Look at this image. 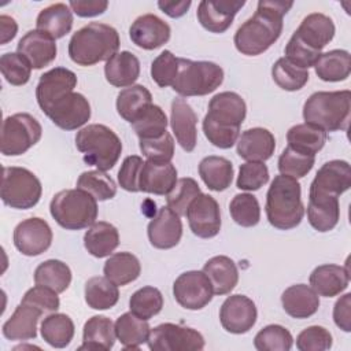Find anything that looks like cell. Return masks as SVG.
<instances>
[{
	"instance_id": "22",
	"label": "cell",
	"mask_w": 351,
	"mask_h": 351,
	"mask_svg": "<svg viewBox=\"0 0 351 351\" xmlns=\"http://www.w3.org/2000/svg\"><path fill=\"white\" fill-rule=\"evenodd\" d=\"M16 52L21 53L34 70L44 69L56 58L55 40L41 30H29L19 41Z\"/></svg>"
},
{
	"instance_id": "17",
	"label": "cell",
	"mask_w": 351,
	"mask_h": 351,
	"mask_svg": "<svg viewBox=\"0 0 351 351\" xmlns=\"http://www.w3.org/2000/svg\"><path fill=\"white\" fill-rule=\"evenodd\" d=\"M247 115L244 99L230 90L217 93L208 103V111L204 115L213 123L226 128H240Z\"/></svg>"
},
{
	"instance_id": "29",
	"label": "cell",
	"mask_w": 351,
	"mask_h": 351,
	"mask_svg": "<svg viewBox=\"0 0 351 351\" xmlns=\"http://www.w3.org/2000/svg\"><path fill=\"white\" fill-rule=\"evenodd\" d=\"M44 313L34 306L22 303L16 306L11 317L3 324V336L12 341L32 340L37 336V324Z\"/></svg>"
},
{
	"instance_id": "15",
	"label": "cell",
	"mask_w": 351,
	"mask_h": 351,
	"mask_svg": "<svg viewBox=\"0 0 351 351\" xmlns=\"http://www.w3.org/2000/svg\"><path fill=\"white\" fill-rule=\"evenodd\" d=\"M258 310L252 299L245 295L228 296L219 308V321L222 328L233 335L247 333L255 325Z\"/></svg>"
},
{
	"instance_id": "56",
	"label": "cell",
	"mask_w": 351,
	"mask_h": 351,
	"mask_svg": "<svg viewBox=\"0 0 351 351\" xmlns=\"http://www.w3.org/2000/svg\"><path fill=\"white\" fill-rule=\"evenodd\" d=\"M333 337L330 332L319 325L303 329L296 337V348L299 351H326L332 348Z\"/></svg>"
},
{
	"instance_id": "55",
	"label": "cell",
	"mask_w": 351,
	"mask_h": 351,
	"mask_svg": "<svg viewBox=\"0 0 351 351\" xmlns=\"http://www.w3.org/2000/svg\"><path fill=\"white\" fill-rule=\"evenodd\" d=\"M269 181V169L263 162H245L240 165L236 186L241 191H258Z\"/></svg>"
},
{
	"instance_id": "9",
	"label": "cell",
	"mask_w": 351,
	"mask_h": 351,
	"mask_svg": "<svg viewBox=\"0 0 351 351\" xmlns=\"http://www.w3.org/2000/svg\"><path fill=\"white\" fill-rule=\"evenodd\" d=\"M43 134L40 122L27 112L7 117L1 126L0 151L4 156H18L36 145Z\"/></svg>"
},
{
	"instance_id": "6",
	"label": "cell",
	"mask_w": 351,
	"mask_h": 351,
	"mask_svg": "<svg viewBox=\"0 0 351 351\" xmlns=\"http://www.w3.org/2000/svg\"><path fill=\"white\" fill-rule=\"evenodd\" d=\"M97 200L82 189H63L53 195L49 213L56 223L67 230L89 228L97 218Z\"/></svg>"
},
{
	"instance_id": "51",
	"label": "cell",
	"mask_w": 351,
	"mask_h": 351,
	"mask_svg": "<svg viewBox=\"0 0 351 351\" xmlns=\"http://www.w3.org/2000/svg\"><path fill=\"white\" fill-rule=\"evenodd\" d=\"M315 163V155L300 152L292 147H287L278 158L280 174L289 176L293 178H302L310 173Z\"/></svg>"
},
{
	"instance_id": "49",
	"label": "cell",
	"mask_w": 351,
	"mask_h": 351,
	"mask_svg": "<svg viewBox=\"0 0 351 351\" xmlns=\"http://www.w3.org/2000/svg\"><path fill=\"white\" fill-rule=\"evenodd\" d=\"M232 219L243 226L252 228L261 219V207L258 199L252 193H237L229 203Z\"/></svg>"
},
{
	"instance_id": "23",
	"label": "cell",
	"mask_w": 351,
	"mask_h": 351,
	"mask_svg": "<svg viewBox=\"0 0 351 351\" xmlns=\"http://www.w3.org/2000/svg\"><path fill=\"white\" fill-rule=\"evenodd\" d=\"M351 188V167L347 160L333 159L324 163L311 181L310 191L340 196Z\"/></svg>"
},
{
	"instance_id": "32",
	"label": "cell",
	"mask_w": 351,
	"mask_h": 351,
	"mask_svg": "<svg viewBox=\"0 0 351 351\" xmlns=\"http://www.w3.org/2000/svg\"><path fill=\"white\" fill-rule=\"evenodd\" d=\"M203 271L208 277L214 295H228L237 285L239 270L233 259L225 255H217L210 258L204 266Z\"/></svg>"
},
{
	"instance_id": "60",
	"label": "cell",
	"mask_w": 351,
	"mask_h": 351,
	"mask_svg": "<svg viewBox=\"0 0 351 351\" xmlns=\"http://www.w3.org/2000/svg\"><path fill=\"white\" fill-rule=\"evenodd\" d=\"M144 160L138 155H129L123 159L118 171V184L128 192H138V177Z\"/></svg>"
},
{
	"instance_id": "4",
	"label": "cell",
	"mask_w": 351,
	"mask_h": 351,
	"mask_svg": "<svg viewBox=\"0 0 351 351\" xmlns=\"http://www.w3.org/2000/svg\"><path fill=\"white\" fill-rule=\"evenodd\" d=\"M351 117V92L319 90L308 96L303 104V119L324 132L347 130Z\"/></svg>"
},
{
	"instance_id": "37",
	"label": "cell",
	"mask_w": 351,
	"mask_h": 351,
	"mask_svg": "<svg viewBox=\"0 0 351 351\" xmlns=\"http://www.w3.org/2000/svg\"><path fill=\"white\" fill-rule=\"evenodd\" d=\"M104 277L118 287L128 285L138 278L141 265L136 255L128 251L111 254L103 266Z\"/></svg>"
},
{
	"instance_id": "30",
	"label": "cell",
	"mask_w": 351,
	"mask_h": 351,
	"mask_svg": "<svg viewBox=\"0 0 351 351\" xmlns=\"http://www.w3.org/2000/svg\"><path fill=\"white\" fill-rule=\"evenodd\" d=\"M281 304L289 317L304 319L318 311L319 296L310 285L295 284L282 292Z\"/></svg>"
},
{
	"instance_id": "27",
	"label": "cell",
	"mask_w": 351,
	"mask_h": 351,
	"mask_svg": "<svg viewBox=\"0 0 351 351\" xmlns=\"http://www.w3.org/2000/svg\"><path fill=\"white\" fill-rule=\"evenodd\" d=\"M236 144L239 156L247 162H265L273 156L276 149V138L265 128L244 130Z\"/></svg>"
},
{
	"instance_id": "43",
	"label": "cell",
	"mask_w": 351,
	"mask_h": 351,
	"mask_svg": "<svg viewBox=\"0 0 351 351\" xmlns=\"http://www.w3.org/2000/svg\"><path fill=\"white\" fill-rule=\"evenodd\" d=\"M288 145L310 155L321 151L326 143V132L310 123H298L287 133Z\"/></svg>"
},
{
	"instance_id": "18",
	"label": "cell",
	"mask_w": 351,
	"mask_h": 351,
	"mask_svg": "<svg viewBox=\"0 0 351 351\" xmlns=\"http://www.w3.org/2000/svg\"><path fill=\"white\" fill-rule=\"evenodd\" d=\"M171 29L167 22L154 14H144L134 19L129 29V37L141 49L160 48L170 40Z\"/></svg>"
},
{
	"instance_id": "39",
	"label": "cell",
	"mask_w": 351,
	"mask_h": 351,
	"mask_svg": "<svg viewBox=\"0 0 351 351\" xmlns=\"http://www.w3.org/2000/svg\"><path fill=\"white\" fill-rule=\"evenodd\" d=\"M115 335L125 350H138L147 343L151 328L148 321L138 318L132 311L119 315L114 324Z\"/></svg>"
},
{
	"instance_id": "11",
	"label": "cell",
	"mask_w": 351,
	"mask_h": 351,
	"mask_svg": "<svg viewBox=\"0 0 351 351\" xmlns=\"http://www.w3.org/2000/svg\"><path fill=\"white\" fill-rule=\"evenodd\" d=\"M213 295V285L203 270L185 271L173 284L176 302L186 310H202L211 302Z\"/></svg>"
},
{
	"instance_id": "63",
	"label": "cell",
	"mask_w": 351,
	"mask_h": 351,
	"mask_svg": "<svg viewBox=\"0 0 351 351\" xmlns=\"http://www.w3.org/2000/svg\"><path fill=\"white\" fill-rule=\"evenodd\" d=\"M191 4H192L191 0H180V1L159 0L158 1V7L160 8V11L170 18H181L188 12Z\"/></svg>"
},
{
	"instance_id": "50",
	"label": "cell",
	"mask_w": 351,
	"mask_h": 351,
	"mask_svg": "<svg viewBox=\"0 0 351 351\" xmlns=\"http://www.w3.org/2000/svg\"><path fill=\"white\" fill-rule=\"evenodd\" d=\"M292 344L293 337L291 332L277 324L265 326L254 337V347L258 351H289Z\"/></svg>"
},
{
	"instance_id": "5",
	"label": "cell",
	"mask_w": 351,
	"mask_h": 351,
	"mask_svg": "<svg viewBox=\"0 0 351 351\" xmlns=\"http://www.w3.org/2000/svg\"><path fill=\"white\" fill-rule=\"evenodd\" d=\"M75 147L84 155V162L97 170H111L122 152L118 134L106 125L90 123L75 134Z\"/></svg>"
},
{
	"instance_id": "3",
	"label": "cell",
	"mask_w": 351,
	"mask_h": 351,
	"mask_svg": "<svg viewBox=\"0 0 351 351\" xmlns=\"http://www.w3.org/2000/svg\"><path fill=\"white\" fill-rule=\"evenodd\" d=\"M265 211L271 226L280 230L296 228L304 215L299 181L284 174L276 176L266 193Z\"/></svg>"
},
{
	"instance_id": "2",
	"label": "cell",
	"mask_w": 351,
	"mask_h": 351,
	"mask_svg": "<svg viewBox=\"0 0 351 351\" xmlns=\"http://www.w3.org/2000/svg\"><path fill=\"white\" fill-rule=\"evenodd\" d=\"M119 34L115 27L90 22L78 29L69 41V56L78 66H93L108 60L119 49Z\"/></svg>"
},
{
	"instance_id": "1",
	"label": "cell",
	"mask_w": 351,
	"mask_h": 351,
	"mask_svg": "<svg viewBox=\"0 0 351 351\" xmlns=\"http://www.w3.org/2000/svg\"><path fill=\"white\" fill-rule=\"evenodd\" d=\"M293 1L259 0L255 14L234 33L236 49L245 56H258L267 51L282 33V18Z\"/></svg>"
},
{
	"instance_id": "53",
	"label": "cell",
	"mask_w": 351,
	"mask_h": 351,
	"mask_svg": "<svg viewBox=\"0 0 351 351\" xmlns=\"http://www.w3.org/2000/svg\"><path fill=\"white\" fill-rule=\"evenodd\" d=\"M0 70L4 80L15 86L25 85L32 75L30 63L18 52H5L0 56Z\"/></svg>"
},
{
	"instance_id": "21",
	"label": "cell",
	"mask_w": 351,
	"mask_h": 351,
	"mask_svg": "<svg viewBox=\"0 0 351 351\" xmlns=\"http://www.w3.org/2000/svg\"><path fill=\"white\" fill-rule=\"evenodd\" d=\"M197 115L184 97H174L170 110V126L180 147L192 152L197 143Z\"/></svg>"
},
{
	"instance_id": "26",
	"label": "cell",
	"mask_w": 351,
	"mask_h": 351,
	"mask_svg": "<svg viewBox=\"0 0 351 351\" xmlns=\"http://www.w3.org/2000/svg\"><path fill=\"white\" fill-rule=\"evenodd\" d=\"M177 182V169L171 162L145 160L140 177L138 189L145 193L165 196Z\"/></svg>"
},
{
	"instance_id": "16",
	"label": "cell",
	"mask_w": 351,
	"mask_h": 351,
	"mask_svg": "<svg viewBox=\"0 0 351 351\" xmlns=\"http://www.w3.org/2000/svg\"><path fill=\"white\" fill-rule=\"evenodd\" d=\"M244 4V0H203L197 5L196 16L206 30L221 34L230 27Z\"/></svg>"
},
{
	"instance_id": "45",
	"label": "cell",
	"mask_w": 351,
	"mask_h": 351,
	"mask_svg": "<svg viewBox=\"0 0 351 351\" xmlns=\"http://www.w3.org/2000/svg\"><path fill=\"white\" fill-rule=\"evenodd\" d=\"M167 125L169 121L165 111L156 104H149L145 107L132 122V128L136 132L138 140L158 138L163 136L167 132Z\"/></svg>"
},
{
	"instance_id": "46",
	"label": "cell",
	"mask_w": 351,
	"mask_h": 351,
	"mask_svg": "<svg viewBox=\"0 0 351 351\" xmlns=\"http://www.w3.org/2000/svg\"><path fill=\"white\" fill-rule=\"evenodd\" d=\"M273 81L284 90L295 92L302 89L308 82V70L302 69L288 60L285 56L276 60L271 67Z\"/></svg>"
},
{
	"instance_id": "25",
	"label": "cell",
	"mask_w": 351,
	"mask_h": 351,
	"mask_svg": "<svg viewBox=\"0 0 351 351\" xmlns=\"http://www.w3.org/2000/svg\"><path fill=\"white\" fill-rule=\"evenodd\" d=\"M307 219L317 232L325 233L332 230L340 219L339 197L335 195L308 191Z\"/></svg>"
},
{
	"instance_id": "58",
	"label": "cell",
	"mask_w": 351,
	"mask_h": 351,
	"mask_svg": "<svg viewBox=\"0 0 351 351\" xmlns=\"http://www.w3.org/2000/svg\"><path fill=\"white\" fill-rule=\"evenodd\" d=\"M22 303L30 304L41 310L43 313H55L60 307V300L58 292L53 289L36 284L33 288L27 289L21 300Z\"/></svg>"
},
{
	"instance_id": "62",
	"label": "cell",
	"mask_w": 351,
	"mask_h": 351,
	"mask_svg": "<svg viewBox=\"0 0 351 351\" xmlns=\"http://www.w3.org/2000/svg\"><path fill=\"white\" fill-rule=\"evenodd\" d=\"M333 321L343 332H351V293L340 296L333 306Z\"/></svg>"
},
{
	"instance_id": "19",
	"label": "cell",
	"mask_w": 351,
	"mask_h": 351,
	"mask_svg": "<svg viewBox=\"0 0 351 351\" xmlns=\"http://www.w3.org/2000/svg\"><path fill=\"white\" fill-rule=\"evenodd\" d=\"M77 86V75L66 67H53L45 71L37 84L36 99L44 112L53 101L63 95L73 92Z\"/></svg>"
},
{
	"instance_id": "28",
	"label": "cell",
	"mask_w": 351,
	"mask_h": 351,
	"mask_svg": "<svg viewBox=\"0 0 351 351\" xmlns=\"http://www.w3.org/2000/svg\"><path fill=\"white\" fill-rule=\"evenodd\" d=\"M310 287L315 291L318 296L333 298L343 293L350 284L348 265L339 266L333 263L317 266L310 277Z\"/></svg>"
},
{
	"instance_id": "7",
	"label": "cell",
	"mask_w": 351,
	"mask_h": 351,
	"mask_svg": "<svg viewBox=\"0 0 351 351\" xmlns=\"http://www.w3.org/2000/svg\"><path fill=\"white\" fill-rule=\"evenodd\" d=\"M222 81L223 70L219 64L178 58V73L171 88L181 97L204 96L219 88Z\"/></svg>"
},
{
	"instance_id": "12",
	"label": "cell",
	"mask_w": 351,
	"mask_h": 351,
	"mask_svg": "<svg viewBox=\"0 0 351 351\" xmlns=\"http://www.w3.org/2000/svg\"><path fill=\"white\" fill-rule=\"evenodd\" d=\"M44 114L60 129L75 130L82 128L90 118V104L78 92H69L53 101Z\"/></svg>"
},
{
	"instance_id": "34",
	"label": "cell",
	"mask_w": 351,
	"mask_h": 351,
	"mask_svg": "<svg viewBox=\"0 0 351 351\" xmlns=\"http://www.w3.org/2000/svg\"><path fill=\"white\" fill-rule=\"evenodd\" d=\"M115 326L106 315L90 317L82 328V344L78 350H111L115 344Z\"/></svg>"
},
{
	"instance_id": "54",
	"label": "cell",
	"mask_w": 351,
	"mask_h": 351,
	"mask_svg": "<svg viewBox=\"0 0 351 351\" xmlns=\"http://www.w3.org/2000/svg\"><path fill=\"white\" fill-rule=\"evenodd\" d=\"M178 73V58L171 51H162L151 63V78L160 88L171 86Z\"/></svg>"
},
{
	"instance_id": "35",
	"label": "cell",
	"mask_w": 351,
	"mask_h": 351,
	"mask_svg": "<svg viewBox=\"0 0 351 351\" xmlns=\"http://www.w3.org/2000/svg\"><path fill=\"white\" fill-rule=\"evenodd\" d=\"M73 22V11L69 4L53 3L40 11L36 19V26L37 30H41L53 40H58L70 33Z\"/></svg>"
},
{
	"instance_id": "42",
	"label": "cell",
	"mask_w": 351,
	"mask_h": 351,
	"mask_svg": "<svg viewBox=\"0 0 351 351\" xmlns=\"http://www.w3.org/2000/svg\"><path fill=\"white\" fill-rule=\"evenodd\" d=\"M85 302L93 310H108L118 303L119 291L118 285L111 282L107 277H92L86 281Z\"/></svg>"
},
{
	"instance_id": "31",
	"label": "cell",
	"mask_w": 351,
	"mask_h": 351,
	"mask_svg": "<svg viewBox=\"0 0 351 351\" xmlns=\"http://www.w3.org/2000/svg\"><path fill=\"white\" fill-rule=\"evenodd\" d=\"M104 75L107 82L112 86H132L140 77V60L134 53L129 51L117 52L106 62Z\"/></svg>"
},
{
	"instance_id": "48",
	"label": "cell",
	"mask_w": 351,
	"mask_h": 351,
	"mask_svg": "<svg viewBox=\"0 0 351 351\" xmlns=\"http://www.w3.org/2000/svg\"><path fill=\"white\" fill-rule=\"evenodd\" d=\"M163 307V295L155 287H143L129 299L130 311L141 319H151L160 313Z\"/></svg>"
},
{
	"instance_id": "40",
	"label": "cell",
	"mask_w": 351,
	"mask_h": 351,
	"mask_svg": "<svg viewBox=\"0 0 351 351\" xmlns=\"http://www.w3.org/2000/svg\"><path fill=\"white\" fill-rule=\"evenodd\" d=\"M43 340L53 348H64L74 337V322L63 313H52L47 315L40 326Z\"/></svg>"
},
{
	"instance_id": "20",
	"label": "cell",
	"mask_w": 351,
	"mask_h": 351,
	"mask_svg": "<svg viewBox=\"0 0 351 351\" xmlns=\"http://www.w3.org/2000/svg\"><path fill=\"white\" fill-rule=\"evenodd\" d=\"M148 240L158 250H170L176 247L182 237V222L167 206L160 207L156 215L147 226Z\"/></svg>"
},
{
	"instance_id": "61",
	"label": "cell",
	"mask_w": 351,
	"mask_h": 351,
	"mask_svg": "<svg viewBox=\"0 0 351 351\" xmlns=\"http://www.w3.org/2000/svg\"><path fill=\"white\" fill-rule=\"evenodd\" d=\"M69 7L77 16L92 18V16L101 15L108 7V1L107 0H71L69 3Z\"/></svg>"
},
{
	"instance_id": "47",
	"label": "cell",
	"mask_w": 351,
	"mask_h": 351,
	"mask_svg": "<svg viewBox=\"0 0 351 351\" xmlns=\"http://www.w3.org/2000/svg\"><path fill=\"white\" fill-rule=\"evenodd\" d=\"M77 188L88 192L96 200H110L117 195V185L114 180L103 170H89L80 174Z\"/></svg>"
},
{
	"instance_id": "64",
	"label": "cell",
	"mask_w": 351,
	"mask_h": 351,
	"mask_svg": "<svg viewBox=\"0 0 351 351\" xmlns=\"http://www.w3.org/2000/svg\"><path fill=\"white\" fill-rule=\"evenodd\" d=\"M18 33V23L10 15H0V44L5 45Z\"/></svg>"
},
{
	"instance_id": "8",
	"label": "cell",
	"mask_w": 351,
	"mask_h": 351,
	"mask_svg": "<svg viewBox=\"0 0 351 351\" xmlns=\"http://www.w3.org/2000/svg\"><path fill=\"white\" fill-rule=\"evenodd\" d=\"M43 186L34 173L25 167H3L0 197L3 203L15 210H29L41 197Z\"/></svg>"
},
{
	"instance_id": "38",
	"label": "cell",
	"mask_w": 351,
	"mask_h": 351,
	"mask_svg": "<svg viewBox=\"0 0 351 351\" xmlns=\"http://www.w3.org/2000/svg\"><path fill=\"white\" fill-rule=\"evenodd\" d=\"M313 67L325 82L344 81L351 73V55L346 49H332L321 53Z\"/></svg>"
},
{
	"instance_id": "44",
	"label": "cell",
	"mask_w": 351,
	"mask_h": 351,
	"mask_svg": "<svg viewBox=\"0 0 351 351\" xmlns=\"http://www.w3.org/2000/svg\"><path fill=\"white\" fill-rule=\"evenodd\" d=\"M34 282L62 293L71 282V270L59 259H48L36 267Z\"/></svg>"
},
{
	"instance_id": "33",
	"label": "cell",
	"mask_w": 351,
	"mask_h": 351,
	"mask_svg": "<svg viewBox=\"0 0 351 351\" xmlns=\"http://www.w3.org/2000/svg\"><path fill=\"white\" fill-rule=\"evenodd\" d=\"M118 245V229L106 221L95 222L84 234V247L95 258L110 256Z\"/></svg>"
},
{
	"instance_id": "52",
	"label": "cell",
	"mask_w": 351,
	"mask_h": 351,
	"mask_svg": "<svg viewBox=\"0 0 351 351\" xmlns=\"http://www.w3.org/2000/svg\"><path fill=\"white\" fill-rule=\"evenodd\" d=\"M202 193L199 184L191 178V177H184L177 180L176 185L173 189L166 195V202L167 207L173 210L177 215L182 217L186 214V210L192 200L197 197Z\"/></svg>"
},
{
	"instance_id": "24",
	"label": "cell",
	"mask_w": 351,
	"mask_h": 351,
	"mask_svg": "<svg viewBox=\"0 0 351 351\" xmlns=\"http://www.w3.org/2000/svg\"><path fill=\"white\" fill-rule=\"evenodd\" d=\"M335 23L332 18L322 12H313L303 18L293 34L310 49L322 52V49L335 37Z\"/></svg>"
},
{
	"instance_id": "41",
	"label": "cell",
	"mask_w": 351,
	"mask_h": 351,
	"mask_svg": "<svg viewBox=\"0 0 351 351\" xmlns=\"http://www.w3.org/2000/svg\"><path fill=\"white\" fill-rule=\"evenodd\" d=\"M149 104H152L151 92L143 85H132L123 88L117 96V111L121 118L132 123L137 115Z\"/></svg>"
},
{
	"instance_id": "57",
	"label": "cell",
	"mask_w": 351,
	"mask_h": 351,
	"mask_svg": "<svg viewBox=\"0 0 351 351\" xmlns=\"http://www.w3.org/2000/svg\"><path fill=\"white\" fill-rule=\"evenodd\" d=\"M141 154L154 162H171L174 156V138L166 132L163 136L158 138L140 140L138 143Z\"/></svg>"
},
{
	"instance_id": "59",
	"label": "cell",
	"mask_w": 351,
	"mask_h": 351,
	"mask_svg": "<svg viewBox=\"0 0 351 351\" xmlns=\"http://www.w3.org/2000/svg\"><path fill=\"white\" fill-rule=\"evenodd\" d=\"M322 52H315L304 45L295 34L291 36L289 41L285 45V58L295 63L296 66L308 70L313 67Z\"/></svg>"
},
{
	"instance_id": "14",
	"label": "cell",
	"mask_w": 351,
	"mask_h": 351,
	"mask_svg": "<svg viewBox=\"0 0 351 351\" xmlns=\"http://www.w3.org/2000/svg\"><path fill=\"white\" fill-rule=\"evenodd\" d=\"M192 233L200 239L215 237L221 230V210L218 202L207 193H200L186 210Z\"/></svg>"
},
{
	"instance_id": "36",
	"label": "cell",
	"mask_w": 351,
	"mask_h": 351,
	"mask_svg": "<svg viewBox=\"0 0 351 351\" xmlns=\"http://www.w3.org/2000/svg\"><path fill=\"white\" fill-rule=\"evenodd\" d=\"M199 176L208 189L214 192H222L232 184L233 165L223 156L210 155L200 160Z\"/></svg>"
},
{
	"instance_id": "13",
	"label": "cell",
	"mask_w": 351,
	"mask_h": 351,
	"mask_svg": "<svg viewBox=\"0 0 351 351\" xmlns=\"http://www.w3.org/2000/svg\"><path fill=\"white\" fill-rule=\"evenodd\" d=\"M52 229L47 221L38 217L19 222L12 234L15 248L26 256H37L45 252L52 244Z\"/></svg>"
},
{
	"instance_id": "10",
	"label": "cell",
	"mask_w": 351,
	"mask_h": 351,
	"mask_svg": "<svg viewBox=\"0 0 351 351\" xmlns=\"http://www.w3.org/2000/svg\"><path fill=\"white\" fill-rule=\"evenodd\" d=\"M147 344L152 351H199L204 348V337L193 328L165 322L151 329Z\"/></svg>"
}]
</instances>
